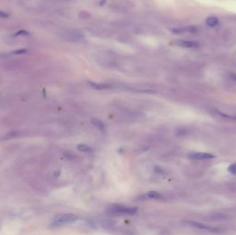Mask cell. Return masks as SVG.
<instances>
[{
  "label": "cell",
  "instance_id": "6da1fadb",
  "mask_svg": "<svg viewBox=\"0 0 236 235\" xmlns=\"http://www.w3.org/2000/svg\"><path fill=\"white\" fill-rule=\"evenodd\" d=\"M108 210L111 212V213L133 215V214H135L137 212V208H135V207L129 208V207L122 206L120 205H113L109 207L108 208Z\"/></svg>",
  "mask_w": 236,
  "mask_h": 235
},
{
  "label": "cell",
  "instance_id": "7a4b0ae2",
  "mask_svg": "<svg viewBox=\"0 0 236 235\" xmlns=\"http://www.w3.org/2000/svg\"><path fill=\"white\" fill-rule=\"evenodd\" d=\"M78 216L73 214H60L54 219V222L58 224L71 223L78 220Z\"/></svg>",
  "mask_w": 236,
  "mask_h": 235
},
{
  "label": "cell",
  "instance_id": "3957f363",
  "mask_svg": "<svg viewBox=\"0 0 236 235\" xmlns=\"http://www.w3.org/2000/svg\"><path fill=\"white\" fill-rule=\"evenodd\" d=\"M63 36L64 39L71 41V42H79V41L84 39V35L79 32L75 31V30H71V31L64 33Z\"/></svg>",
  "mask_w": 236,
  "mask_h": 235
},
{
  "label": "cell",
  "instance_id": "277c9868",
  "mask_svg": "<svg viewBox=\"0 0 236 235\" xmlns=\"http://www.w3.org/2000/svg\"><path fill=\"white\" fill-rule=\"evenodd\" d=\"M189 157L195 160H206L213 159L215 156L207 152H192L189 155Z\"/></svg>",
  "mask_w": 236,
  "mask_h": 235
},
{
  "label": "cell",
  "instance_id": "5b68a950",
  "mask_svg": "<svg viewBox=\"0 0 236 235\" xmlns=\"http://www.w3.org/2000/svg\"><path fill=\"white\" fill-rule=\"evenodd\" d=\"M175 44L179 47L186 48H194L198 47L199 43L194 42V41L189 40H179L175 42Z\"/></svg>",
  "mask_w": 236,
  "mask_h": 235
},
{
  "label": "cell",
  "instance_id": "8992f818",
  "mask_svg": "<svg viewBox=\"0 0 236 235\" xmlns=\"http://www.w3.org/2000/svg\"><path fill=\"white\" fill-rule=\"evenodd\" d=\"M189 225L190 226L194 227V228H199L201 230H209V231H215L214 228H212L211 227L207 226L206 225L199 223V222H196V221H188L187 222Z\"/></svg>",
  "mask_w": 236,
  "mask_h": 235
},
{
  "label": "cell",
  "instance_id": "52a82bcc",
  "mask_svg": "<svg viewBox=\"0 0 236 235\" xmlns=\"http://www.w3.org/2000/svg\"><path fill=\"white\" fill-rule=\"evenodd\" d=\"M196 31V28L194 27H186L180 28V29H175L173 32L175 33H182V32H195Z\"/></svg>",
  "mask_w": 236,
  "mask_h": 235
},
{
  "label": "cell",
  "instance_id": "ba28073f",
  "mask_svg": "<svg viewBox=\"0 0 236 235\" xmlns=\"http://www.w3.org/2000/svg\"><path fill=\"white\" fill-rule=\"evenodd\" d=\"M89 85L91 86V87L96 89V90H103V89H106L109 88V85L107 84H104V83H93V82H89Z\"/></svg>",
  "mask_w": 236,
  "mask_h": 235
},
{
  "label": "cell",
  "instance_id": "9c48e42d",
  "mask_svg": "<svg viewBox=\"0 0 236 235\" xmlns=\"http://www.w3.org/2000/svg\"><path fill=\"white\" fill-rule=\"evenodd\" d=\"M91 122H92V124H93V125H95V126L97 128H99V130H104V128H105L104 125L100 121V120H99V119H97L92 118L91 119Z\"/></svg>",
  "mask_w": 236,
  "mask_h": 235
},
{
  "label": "cell",
  "instance_id": "30bf717a",
  "mask_svg": "<svg viewBox=\"0 0 236 235\" xmlns=\"http://www.w3.org/2000/svg\"><path fill=\"white\" fill-rule=\"evenodd\" d=\"M206 24L211 27H214L218 24V19L215 17H210L206 19Z\"/></svg>",
  "mask_w": 236,
  "mask_h": 235
},
{
  "label": "cell",
  "instance_id": "8fae6325",
  "mask_svg": "<svg viewBox=\"0 0 236 235\" xmlns=\"http://www.w3.org/2000/svg\"><path fill=\"white\" fill-rule=\"evenodd\" d=\"M77 148L78 150L82 152H91L92 151V149L91 147H89L88 145L86 144H79L77 146Z\"/></svg>",
  "mask_w": 236,
  "mask_h": 235
},
{
  "label": "cell",
  "instance_id": "7c38bea8",
  "mask_svg": "<svg viewBox=\"0 0 236 235\" xmlns=\"http://www.w3.org/2000/svg\"><path fill=\"white\" fill-rule=\"evenodd\" d=\"M147 196L148 198L153 199H159L161 198V195L158 192H155V191H149V192L147 193Z\"/></svg>",
  "mask_w": 236,
  "mask_h": 235
},
{
  "label": "cell",
  "instance_id": "4fadbf2b",
  "mask_svg": "<svg viewBox=\"0 0 236 235\" xmlns=\"http://www.w3.org/2000/svg\"><path fill=\"white\" fill-rule=\"evenodd\" d=\"M17 132H10V133H9V134L4 135V136L3 137V138H2V140H7V139H12V138H13L15 136H17Z\"/></svg>",
  "mask_w": 236,
  "mask_h": 235
},
{
  "label": "cell",
  "instance_id": "5bb4252c",
  "mask_svg": "<svg viewBox=\"0 0 236 235\" xmlns=\"http://www.w3.org/2000/svg\"><path fill=\"white\" fill-rule=\"evenodd\" d=\"M228 171L233 175H236V163H233L229 165V167L228 168Z\"/></svg>",
  "mask_w": 236,
  "mask_h": 235
},
{
  "label": "cell",
  "instance_id": "9a60e30c",
  "mask_svg": "<svg viewBox=\"0 0 236 235\" xmlns=\"http://www.w3.org/2000/svg\"><path fill=\"white\" fill-rule=\"evenodd\" d=\"M27 53V50L26 49H19V50H15L14 51L11 52V54H14V55H22L24 54V53Z\"/></svg>",
  "mask_w": 236,
  "mask_h": 235
},
{
  "label": "cell",
  "instance_id": "2e32d148",
  "mask_svg": "<svg viewBox=\"0 0 236 235\" xmlns=\"http://www.w3.org/2000/svg\"><path fill=\"white\" fill-rule=\"evenodd\" d=\"M19 35H22V36H28V35H29V32L26 31V30H19V31H18L17 32L15 33V36H19Z\"/></svg>",
  "mask_w": 236,
  "mask_h": 235
},
{
  "label": "cell",
  "instance_id": "e0dca14e",
  "mask_svg": "<svg viewBox=\"0 0 236 235\" xmlns=\"http://www.w3.org/2000/svg\"><path fill=\"white\" fill-rule=\"evenodd\" d=\"M9 17V14L6 12L0 11V18H7Z\"/></svg>",
  "mask_w": 236,
  "mask_h": 235
},
{
  "label": "cell",
  "instance_id": "ac0fdd59",
  "mask_svg": "<svg viewBox=\"0 0 236 235\" xmlns=\"http://www.w3.org/2000/svg\"><path fill=\"white\" fill-rule=\"evenodd\" d=\"M234 79H235V80H236V75H235V77H234Z\"/></svg>",
  "mask_w": 236,
  "mask_h": 235
}]
</instances>
